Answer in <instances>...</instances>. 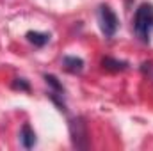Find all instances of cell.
<instances>
[{
    "mask_svg": "<svg viewBox=\"0 0 153 151\" xmlns=\"http://www.w3.org/2000/svg\"><path fill=\"white\" fill-rule=\"evenodd\" d=\"M70 135H71V142L76 150L89 148V133H87V124L84 117H73L70 121Z\"/></svg>",
    "mask_w": 153,
    "mask_h": 151,
    "instance_id": "obj_2",
    "label": "cell"
},
{
    "mask_svg": "<svg viewBox=\"0 0 153 151\" xmlns=\"http://www.w3.org/2000/svg\"><path fill=\"white\" fill-rule=\"evenodd\" d=\"M135 36L143 43H150L153 32V4H141L134 16Z\"/></svg>",
    "mask_w": 153,
    "mask_h": 151,
    "instance_id": "obj_1",
    "label": "cell"
},
{
    "mask_svg": "<svg viewBox=\"0 0 153 151\" xmlns=\"http://www.w3.org/2000/svg\"><path fill=\"white\" fill-rule=\"evenodd\" d=\"M13 89H20V91H29L30 87H29V84L23 80V78H16L14 82H13Z\"/></svg>",
    "mask_w": 153,
    "mask_h": 151,
    "instance_id": "obj_9",
    "label": "cell"
},
{
    "mask_svg": "<svg viewBox=\"0 0 153 151\" xmlns=\"http://www.w3.org/2000/svg\"><path fill=\"white\" fill-rule=\"evenodd\" d=\"M20 141H22L23 148H27V150L34 148V144H36V133H34V130L30 128V124H23V126H22Z\"/></svg>",
    "mask_w": 153,
    "mask_h": 151,
    "instance_id": "obj_4",
    "label": "cell"
},
{
    "mask_svg": "<svg viewBox=\"0 0 153 151\" xmlns=\"http://www.w3.org/2000/svg\"><path fill=\"white\" fill-rule=\"evenodd\" d=\"M27 39L34 44V46H45L48 41H50V34H45V32H27Z\"/></svg>",
    "mask_w": 153,
    "mask_h": 151,
    "instance_id": "obj_7",
    "label": "cell"
},
{
    "mask_svg": "<svg viewBox=\"0 0 153 151\" xmlns=\"http://www.w3.org/2000/svg\"><path fill=\"white\" fill-rule=\"evenodd\" d=\"M117 16L109 5H102L100 7V29L105 34V38H112L117 30Z\"/></svg>",
    "mask_w": 153,
    "mask_h": 151,
    "instance_id": "obj_3",
    "label": "cell"
},
{
    "mask_svg": "<svg viewBox=\"0 0 153 151\" xmlns=\"http://www.w3.org/2000/svg\"><path fill=\"white\" fill-rule=\"evenodd\" d=\"M102 66L107 70V71H123V70H126L128 68V62H125V61H117V59H112V57H105L103 61H102Z\"/></svg>",
    "mask_w": 153,
    "mask_h": 151,
    "instance_id": "obj_6",
    "label": "cell"
},
{
    "mask_svg": "<svg viewBox=\"0 0 153 151\" xmlns=\"http://www.w3.org/2000/svg\"><path fill=\"white\" fill-rule=\"evenodd\" d=\"M45 80H46V84L53 89V93H61V94H64V87H62V84H61L53 75H45Z\"/></svg>",
    "mask_w": 153,
    "mask_h": 151,
    "instance_id": "obj_8",
    "label": "cell"
},
{
    "mask_svg": "<svg viewBox=\"0 0 153 151\" xmlns=\"http://www.w3.org/2000/svg\"><path fill=\"white\" fill-rule=\"evenodd\" d=\"M62 64L64 68L70 71V73H80L84 70V61L80 57H71V55H66L62 59Z\"/></svg>",
    "mask_w": 153,
    "mask_h": 151,
    "instance_id": "obj_5",
    "label": "cell"
}]
</instances>
